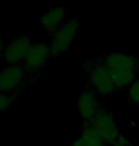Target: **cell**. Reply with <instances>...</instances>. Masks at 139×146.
Listing matches in <instances>:
<instances>
[{"label": "cell", "mask_w": 139, "mask_h": 146, "mask_svg": "<svg viewBox=\"0 0 139 146\" xmlns=\"http://www.w3.org/2000/svg\"><path fill=\"white\" fill-rule=\"evenodd\" d=\"M102 62L109 69L117 89H125L138 78L139 58L123 51H113L105 55Z\"/></svg>", "instance_id": "cell-1"}, {"label": "cell", "mask_w": 139, "mask_h": 146, "mask_svg": "<svg viewBox=\"0 0 139 146\" xmlns=\"http://www.w3.org/2000/svg\"><path fill=\"white\" fill-rule=\"evenodd\" d=\"M85 68L88 74L89 86L98 97H109L115 94L117 86L111 72L103 64L102 60L87 62Z\"/></svg>", "instance_id": "cell-2"}, {"label": "cell", "mask_w": 139, "mask_h": 146, "mask_svg": "<svg viewBox=\"0 0 139 146\" xmlns=\"http://www.w3.org/2000/svg\"><path fill=\"white\" fill-rule=\"evenodd\" d=\"M80 29V22L76 18H68L51 34L48 45L52 56H59L68 51L77 37Z\"/></svg>", "instance_id": "cell-3"}, {"label": "cell", "mask_w": 139, "mask_h": 146, "mask_svg": "<svg viewBox=\"0 0 139 146\" xmlns=\"http://www.w3.org/2000/svg\"><path fill=\"white\" fill-rule=\"evenodd\" d=\"M90 123L99 134L106 146H111L120 135L115 114L101 108Z\"/></svg>", "instance_id": "cell-4"}, {"label": "cell", "mask_w": 139, "mask_h": 146, "mask_svg": "<svg viewBox=\"0 0 139 146\" xmlns=\"http://www.w3.org/2000/svg\"><path fill=\"white\" fill-rule=\"evenodd\" d=\"M31 45L30 37L27 35L14 37L6 45L0 60L6 66L21 65L27 57Z\"/></svg>", "instance_id": "cell-5"}, {"label": "cell", "mask_w": 139, "mask_h": 146, "mask_svg": "<svg viewBox=\"0 0 139 146\" xmlns=\"http://www.w3.org/2000/svg\"><path fill=\"white\" fill-rule=\"evenodd\" d=\"M76 108L83 122H92L101 109L99 97L90 87L85 88L78 96Z\"/></svg>", "instance_id": "cell-6"}, {"label": "cell", "mask_w": 139, "mask_h": 146, "mask_svg": "<svg viewBox=\"0 0 139 146\" xmlns=\"http://www.w3.org/2000/svg\"><path fill=\"white\" fill-rule=\"evenodd\" d=\"M51 56L50 46L48 44H32L22 66L26 72H38L48 63Z\"/></svg>", "instance_id": "cell-7"}, {"label": "cell", "mask_w": 139, "mask_h": 146, "mask_svg": "<svg viewBox=\"0 0 139 146\" xmlns=\"http://www.w3.org/2000/svg\"><path fill=\"white\" fill-rule=\"evenodd\" d=\"M26 71L22 65L6 66L0 69V92L14 94L24 83Z\"/></svg>", "instance_id": "cell-8"}, {"label": "cell", "mask_w": 139, "mask_h": 146, "mask_svg": "<svg viewBox=\"0 0 139 146\" xmlns=\"http://www.w3.org/2000/svg\"><path fill=\"white\" fill-rule=\"evenodd\" d=\"M66 14L67 9L65 7H53L40 15V25L52 34L66 21Z\"/></svg>", "instance_id": "cell-9"}, {"label": "cell", "mask_w": 139, "mask_h": 146, "mask_svg": "<svg viewBox=\"0 0 139 146\" xmlns=\"http://www.w3.org/2000/svg\"><path fill=\"white\" fill-rule=\"evenodd\" d=\"M79 138L86 146H106L99 134L90 122H84Z\"/></svg>", "instance_id": "cell-10"}, {"label": "cell", "mask_w": 139, "mask_h": 146, "mask_svg": "<svg viewBox=\"0 0 139 146\" xmlns=\"http://www.w3.org/2000/svg\"><path fill=\"white\" fill-rule=\"evenodd\" d=\"M127 98L130 104L139 106V77L127 88Z\"/></svg>", "instance_id": "cell-11"}, {"label": "cell", "mask_w": 139, "mask_h": 146, "mask_svg": "<svg viewBox=\"0 0 139 146\" xmlns=\"http://www.w3.org/2000/svg\"><path fill=\"white\" fill-rule=\"evenodd\" d=\"M17 96L15 94H8V93L0 92V113L8 110L13 106Z\"/></svg>", "instance_id": "cell-12"}, {"label": "cell", "mask_w": 139, "mask_h": 146, "mask_svg": "<svg viewBox=\"0 0 139 146\" xmlns=\"http://www.w3.org/2000/svg\"><path fill=\"white\" fill-rule=\"evenodd\" d=\"M111 146H132L131 141L128 139V137L125 135H122L120 134L118 136V138L115 139Z\"/></svg>", "instance_id": "cell-13"}, {"label": "cell", "mask_w": 139, "mask_h": 146, "mask_svg": "<svg viewBox=\"0 0 139 146\" xmlns=\"http://www.w3.org/2000/svg\"><path fill=\"white\" fill-rule=\"evenodd\" d=\"M70 146H86V145L82 141V139H80V138H78L72 142V143L70 144Z\"/></svg>", "instance_id": "cell-14"}, {"label": "cell", "mask_w": 139, "mask_h": 146, "mask_svg": "<svg viewBox=\"0 0 139 146\" xmlns=\"http://www.w3.org/2000/svg\"><path fill=\"white\" fill-rule=\"evenodd\" d=\"M5 46H6L5 42H4V40H3L1 34H0V58H1L2 54H3V51H4V49H5Z\"/></svg>", "instance_id": "cell-15"}]
</instances>
